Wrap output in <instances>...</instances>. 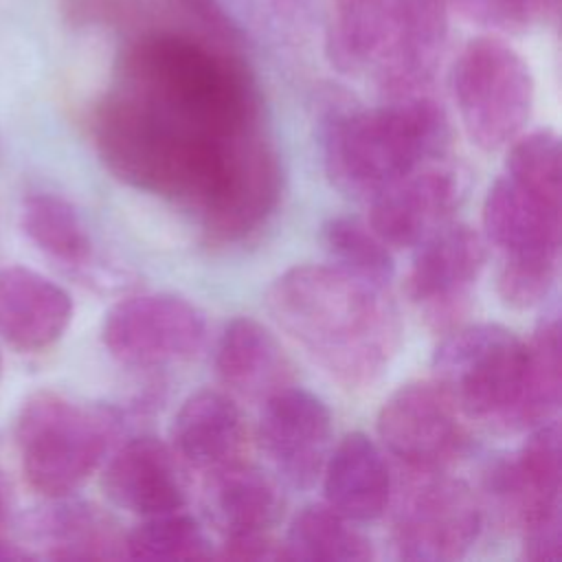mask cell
Returning a JSON list of instances; mask_svg holds the SVG:
<instances>
[{
    "instance_id": "cell-1",
    "label": "cell",
    "mask_w": 562,
    "mask_h": 562,
    "mask_svg": "<svg viewBox=\"0 0 562 562\" xmlns=\"http://www.w3.org/2000/svg\"><path fill=\"white\" fill-rule=\"evenodd\" d=\"M114 88L204 138L263 130L261 92L244 53L162 22L125 37Z\"/></svg>"
},
{
    "instance_id": "cell-2",
    "label": "cell",
    "mask_w": 562,
    "mask_h": 562,
    "mask_svg": "<svg viewBox=\"0 0 562 562\" xmlns=\"http://www.w3.org/2000/svg\"><path fill=\"white\" fill-rule=\"evenodd\" d=\"M266 307L277 325L345 389L375 384L400 349L402 321L386 288L334 263L285 270L270 283Z\"/></svg>"
},
{
    "instance_id": "cell-3",
    "label": "cell",
    "mask_w": 562,
    "mask_h": 562,
    "mask_svg": "<svg viewBox=\"0 0 562 562\" xmlns=\"http://www.w3.org/2000/svg\"><path fill=\"white\" fill-rule=\"evenodd\" d=\"M450 145V123L428 92L382 99L375 108H340L323 123V162L345 193L371 198L404 173L437 162Z\"/></svg>"
},
{
    "instance_id": "cell-4",
    "label": "cell",
    "mask_w": 562,
    "mask_h": 562,
    "mask_svg": "<svg viewBox=\"0 0 562 562\" xmlns=\"http://www.w3.org/2000/svg\"><path fill=\"white\" fill-rule=\"evenodd\" d=\"M441 0H336L327 57L375 81L382 99L430 88L448 40Z\"/></svg>"
},
{
    "instance_id": "cell-5",
    "label": "cell",
    "mask_w": 562,
    "mask_h": 562,
    "mask_svg": "<svg viewBox=\"0 0 562 562\" xmlns=\"http://www.w3.org/2000/svg\"><path fill=\"white\" fill-rule=\"evenodd\" d=\"M432 369L465 419L505 432L536 426L527 342L512 329L496 323L457 325L443 334Z\"/></svg>"
},
{
    "instance_id": "cell-6",
    "label": "cell",
    "mask_w": 562,
    "mask_h": 562,
    "mask_svg": "<svg viewBox=\"0 0 562 562\" xmlns=\"http://www.w3.org/2000/svg\"><path fill=\"white\" fill-rule=\"evenodd\" d=\"M116 430L119 419L110 408L55 391L33 393L13 430L26 483L53 501L70 496L101 465Z\"/></svg>"
},
{
    "instance_id": "cell-7",
    "label": "cell",
    "mask_w": 562,
    "mask_h": 562,
    "mask_svg": "<svg viewBox=\"0 0 562 562\" xmlns=\"http://www.w3.org/2000/svg\"><path fill=\"white\" fill-rule=\"evenodd\" d=\"M483 239L498 252L496 288L516 310L538 305L553 288L560 261V202L507 173L483 200Z\"/></svg>"
},
{
    "instance_id": "cell-8",
    "label": "cell",
    "mask_w": 562,
    "mask_h": 562,
    "mask_svg": "<svg viewBox=\"0 0 562 562\" xmlns=\"http://www.w3.org/2000/svg\"><path fill=\"white\" fill-rule=\"evenodd\" d=\"M452 94L468 138L483 151H496L527 127L536 83L516 48L496 35H479L454 61Z\"/></svg>"
},
{
    "instance_id": "cell-9",
    "label": "cell",
    "mask_w": 562,
    "mask_h": 562,
    "mask_svg": "<svg viewBox=\"0 0 562 562\" xmlns=\"http://www.w3.org/2000/svg\"><path fill=\"white\" fill-rule=\"evenodd\" d=\"M483 503L443 470H406L397 485L391 538L408 562H452L479 540Z\"/></svg>"
},
{
    "instance_id": "cell-10",
    "label": "cell",
    "mask_w": 562,
    "mask_h": 562,
    "mask_svg": "<svg viewBox=\"0 0 562 562\" xmlns=\"http://www.w3.org/2000/svg\"><path fill=\"white\" fill-rule=\"evenodd\" d=\"M378 435L406 470H446L470 446L463 413L435 378L395 389L378 413Z\"/></svg>"
},
{
    "instance_id": "cell-11",
    "label": "cell",
    "mask_w": 562,
    "mask_h": 562,
    "mask_svg": "<svg viewBox=\"0 0 562 562\" xmlns=\"http://www.w3.org/2000/svg\"><path fill=\"white\" fill-rule=\"evenodd\" d=\"M101 338L121 364L156 369L193 358L206 340V321L182 296L136 294L108 310Z\"/></svg>"
},
{
    "instance_id": "cell-12",
    "label": "cell",
    "mask_w": 562,
    "mask_h": 562,
    "mask_svg": "<svg viewBox=\"0 0 562 562\" xmlns=\"http://www.w3.org/2000/svg\"><path fill=\"white\" fill-rule=\"evenodd\" d=\"M485 259L487 244L468 224L446 222L415 246L406 294L432 331L461 325Z\"/></svg>"
},
{
    "instance_id": "cell-13",
    "label": "cell",
    "mask_w": 562,
    "mask_h": 562,
    "mask_svg": "<svg viewBox=\"0 0 562 562\" xmlns=\"http://www.w3.org/2000/svg\"><path fill=\"white\" fill-rule=\"evenodd\" d=\"M483 494L496 520L518 533L560 516L558 422L533 426L520 450L490 463Z\"/></svg>"
},
{
    "instance_id": "cell-14",
    "label": "cell",
    "mask_w": 562,
    "mask_h": 562,
    "mask_svg": "<svg viewBox=\"0 0 562 562\" xmlns=\"http://www.w3.org/2000/svg\"><path fill=\"white\" fill-rule=\"evenodd\" d=\"M259 441L277 472L294 487H312L331 450L327 404L292 384L261 402Z\"/></svg>"
},
{
    "instance_id": "cell-15",
    "label": "cell",
    "mask_w": 562,
    "mask_h": 562,
    "mask_svg": "<svg viewBox=\"0 0 562 562\" xmlns=\"http://www.w3.org/2000/svg\"><path fill=\"white\" fill-rule=\"evenodd\" d=\"M459 195V178L428 162L375 191L367 222L389 248H415L448 222Z\"/></svg>"
},
{
    "instance_id": "cell-16",
    "label": "cell",
    "mask_w": 562,
    "mask_h": 562,
    "mask_svg": "<svg viewBox=\"0 0 562 562\" xmlns=\"http://www.w3.org/2000/svg\"><path fill=\"white\" fill-rule=\"evenodd\" d=\"M101 485L110 503L143 518L184 509L187 503L173 448L151 435L123 443L110 457Z\"/></svg>"
},
{
    "instance_id": "cell-17",
    "label": "cell",
    "mask_w": 562,
    "mask_h": 562,
    "mask_svg": "<svg viewBox=\"0 0 562 562\" xmlns=\"http://www.w3.org/2000/svg\"><path fill=\"white\" fill-rule=\"evenodd\" d=\"M72 318L70 294L48 277L24 268H0V338L18 351L55 345Z\"/></svg>"
},
{
    "instance_id": "cell-18",
    "label": "cell",
    "mask_w": 562,
    "mask_h": 562,
    "mask_svg": "<svg viewBox=\"0 0 562 562\" xmlns=\"http://www.w3.org/2000/svg\"><path fill=\"white\" fill-rule=\"evenodd\" d=\"M220 382L241 400L266 402L294 384V364L277 336L255 318H233L217 342Z\"/></svg>"
},
{
    "instance_id": "cell-19",
    "label": "cell",
    "mask_w": 562,
    "mask_h": 562,
    "mask_svg": "<svg viewBox=\"0 0 562 562\" xmlns=\"http://www.w3.org/2000/svg\"><path fill=\"white\" fill-rule=\"evenodd\" d=\"M325 503L353 522L380 518L393 498L382 450L364 432L345 435L323 465Z\"/></svg>"
},
{
    "instance_id": "cell-20",
    "label": "cell",
    "mask_w": 562,
    "mask_h": 562,
    "mask_svg": "<svg viewBox=\"0 0 562 562\" xmlns=\"http://www.w3.org/2000/svg\"><path fill=\"white\" fill-rule=\"evenodd\" d=\"M171 448L176 457L204 472L239 461L246 422L235 400L211 389L189 395L173 417Z\"/></svg>"
},
{
    "instance_id": "cell-21",
    "label": "cell",
    "mask_w": 562,
    "mask_h": 562,
    "mask_svg": "<svg viewBox=\"0 0 562 562\" xmlns=\"http://www.w3.org/2000/svg\"><path fill=\"white\" fill-rule=\"evenodd\" d=\"M206 474L204 507L224 538L266 533L279 522L283 498L274 481L259 468L239 459Z\"/></svg>"
},
{
    "instance_id": "cell-22",
    "label": "cell",
    "mask_w": 562,
    "mask_h": 562,
    "mask_svg": "<svg viewBox=\"0 0 562 562\" xmlns=\"http://www.w3.org/2000/svg\"><path fill=\"white\" fill-rule=\"evenodd\" d=\"M37 536L53 560L125 558V533L90 503H61L37 520Z\"/></svg>"
},
{
    "instance_id": "cell-23",
    "label": "cell",
    "mask_w": 562,
    "mask_h": 562,
    "mask_svg": "<svg viewBox=\"0 0 562 562\" xmlns=\"http://www.w3.org/2000/svg\"><path fill=\"white\" fill-rule=\"evenodd\" d=\"M283 549L288 560L367 562L373 558L371 540L347 516L327 503L305 505L290 522Z\"/></svg>"
},
{
    "instance_id": "cell-24",
    "label": "cell",
    "mask_w": 562,
    "mask_h": 562,
    "mask_svg": "<svg viewBox=\"0 0 562 562\" xmlns=\"http://www.w3.org/2000/svg\"><path fill=\"white\" fill-rule=\"evenodd\" d=\"M26 237L50 259L83 268L92 259V239L77 209L55 193H31L20 213Z\"/></svg>"
},
{
    "instance_id": "cell-25",
    "label": "cell",
    "mask_w": 562,
    "mask_h": 562,
    "mask_svg": "<svg viewBox=\"0 0 562 562\" xmlns=\"http://www.w3.org/2000/svg\"><path fill=\"white\" fill-rule=\"evenodd\" d=\"M323 244L334 266L369 283L386 288L395 277L393 252L369 222L351 215L331 217L323 226Z\"/></svg>"
},
{
    "instance_id": "cell-26",
    "label": "cell",
    "mask_w": 562,
    "mask_h": 562,
    "mask_svg": "<svg viewBox=\"0 0 562 562\" xmlns=\"http://www.w3.org/2000/svg\"><path fill=\"white\" fill-rule=\"evenodd\" d=\"M211 542L202 525L184 509L145 516L125 533V558L140 560H180L211 555Z\"/></svg>"
},
{
    "instance_id": "cell-27",
    "label": "cell",
    "mask_w": 562,
    "mask_h": 562,
    "mask_svg": "<svg viewBox=\"0 0 562 562\" xmlns=\"http://www.w3.org/2000/svg\"><path fill=\"white\" fill-rule=\"evenodd\" d=\"M531 413L536 426L553 419L560 406V318L549 312L527 342Z\"/></svg>"
},
{
    "instance_id": "cell-28",
    "label": "cell",
    "mask_w": 562,
    "mask_h": 562,
    "mask_svg": "<svg viewBox=\"0 0 562 562\" xmlns=\"http://www.w3.org/2000/svg\"><path fill=\"white\" fill-rule=\"evenodd\" d=\"M505 160V173L522 187L560 202V138L542 127L514 138Z\"/></svg>"
},
{
    "instance_id": "cell-29",
    "label": "cell",
    "mask_w": 562,
    "mask_h": 562,
    "mask_svg": "<svg viewBox=\"0 0 562 562\" xmlns=\"http://www.w3.org/2000/svg\"><path fill=\"white\" fill-rule=\"evenodd\" d=\"M162 24L193 33L224 48L246 50V37L222 0H156Z\"/></svg>"
},
{
    "instance_id": "cell-30",
    "label": "cell",
    "mask_w": 562,
    "mask_h": 562,
    "mask_svg": "<svg viewBox=\"0 0 562 562\" xmlns=\"http://www.w3.org/2000/svg\"><path fill=\"white\" fill-rule=\"evenodd\" d=\"M61 15L79 29H105L125 37L162 22L156 0H59Z\"/></svg>"
},
{
    "instance_id": "cell-31",
    "label": "cell",
    "mask_w": 562,
    "mask_h": 562,
    "mask_svg": "<svg viewBox=\"0 0 562 562\" xmlns=\"http://www.w3.org/2000/svg\"><path fill=\"white\" fill-rule=\"evenodd\" d=\"M507 33H525L533 26L555 24L560 0H498Z\"/></svg>"
},
{
    "instance_id": "cell-32",
    "label": "cell",
    "mask_w": 562,
    "mask_h": 562,
    "mask_svg": "<svg viewBox=\"0 0 562 562\" xmlns=\"http://www.w3.org/2000/svg\"><path fill=\"white\" fill-rule=\"evenodd\" d=\"M222 555L235 560H288L283 542L274 540L270 531L224 538Z\"/></svg>"
},
{
    "instance_id": "cell-33",
    "label": "cell",
    "mask_w": 562,
    "mask_h": 562,
    "mask_svg": "<svg viewBox=\"0 0 562 562\" xmlns=\"http://www.w3.org/2000/svg\"><path fill=\"white\" fill-rule=\"evenodd\" d=\"M522 536V558L531 562H547L555 560L560 553V516L538 522L536 527L527 529Z\"/></svg>"
},
{
    "instance_id": "cell-34",
    "label": "cell",
    "mask_w": 562,
    "mask_h": 562,
    "mask_svg": "<svg viewBox=\"0 0 562 562\" xmlns=\"http://www.w3.org/2000/svg\"><path fill=\"white\" fill-rule=\"evenodd\" d=\"M441 2L448 11H457L461 18L479 26L507 33V24L498 7V0H441Z\"/></svg>"
},
{
    "instance_id": "cell-35",
    "label": "cell",
    "mask_w": 562,
    "mask_h": 562,
    "mask_svg": "<svg viewBox=\"0 0 562 562\" xmlns=\"http://www.w3.org/2000/svg\"><path fill=\"white\" fill-rule=\"evenodd\" d=\"M9 512H11V487L0 470V538H4V527L9 522Z\"/></svg>"
},
{
    "instance_id": "cell-36",
    "label": "cell",
    "mask_w": 562,
    "mask_h": 562,
    "mask_svg": "<svg viewBox=\"0 0 562 562\" xmlns=\"http://www.w3.org/2000/svg\"><path fill=\"white\" fill-rule=\"evenodd\" d=\"M0 373H2V353H0Z\"/></svg>"
}]
</instances>
